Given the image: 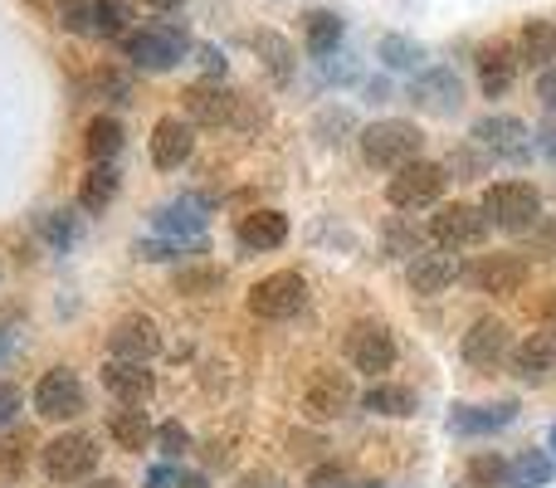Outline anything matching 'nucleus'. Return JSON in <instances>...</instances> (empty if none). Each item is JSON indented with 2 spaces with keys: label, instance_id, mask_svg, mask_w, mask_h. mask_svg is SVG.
<instances>
[{
  "label": "nucleus",
  "instance_id": "37",
  "mask_svg": "<svg viewBox=\"0 0 556 488\" xmlns=\"http://www.w3.org/2000/svg\"><path fill=\"white\" fill-rule=\"evenodd\" d=\"M503 479H508V464H503L498 454H473V460H469V484L473 488H493Z\"/></svg>",
  "mask_w": 556,
  "mask_h": 488
},
{
  "label": "nucleus",
  "instance_id": "6",
  "mask_svg": "<svg viewBox=\"0 0 556 488\" xmlns=\"http://www.w3.org/2000/svg\"><path fill=\"white\" fill-rule=\"evenodd\" d=\"M93 470H98V445L88 440V435L68 430V435H54V440L45 445V474L54 484H78Z\"/></svg>",
  "mask_w": 556,
  "mask_h": 488
},
{
  "label": "nucleus",
  "instance_id": "5",
  "mask_svg": "<svg viewBox=\"0 0 556 488\" xmlns=\"http://www.w3.org/2000/svg\"><path fill=\"white\" fill-rule=\"evenodd\" d=\"M303 303H307V278L293 274V268H278V274L260 278V284L250 288V313L254 317H269V323L293 317Z\"/></svg>",
  "mask_w": 556,
  "mask_h": 488
},
{
  "label": "nucleus",
  "instance_id": "44",
  "mask_svg": "<svg viewBox=\"0 0 556 488\" xmlns=\"http://www.w3.org/2000/svg\"><path fill=\"white\" fill-rule=\"evenodd\" d=\"M528 254H538V259H556V225H542L538 245H528Z\"/></svg>",
  "mask_w": 556,
  "mask_h": 488
},
{
  "label": "nucleus",
  "instance_id": "38",
  "mask_svg": "<svg viewBox=\"0 0 556 488\" xmlns=\"http://www.w3.org/2000/svg\"><path fill=\"white\" fill-rule=\"evenodd\" d=\"M25 450H29V435H10V440H0V474H5V479H15V474L25 470Z\"/></svg>",
  "mask_w": 556,
  "mask_h": 488
},
{
  "label": "nucleus",
  "instance_id": "11",
  "mask_svg": "<svg viewBox=\"0 0 556 488\" xmlns=\"http://www.w3.org/2000/svg\"><path fill=\"white\" fill-rule=\"evenodd\" d=\"M430 235H434V245H444V249L479 245L483 235H489V211H479V205H469V201H454L430 221Z\"/></svg>",
  "mask_w": 556,
  "mask_h": 488
},
{
  "label": "nucleus",
  "instance_id": "47",
  "mask_svg": "<svg viewBox=\"0 0 556 488\" xmlns=\"http://www.w3.org/2000/svg\"><path fill=\"white\" fill-rule=\"evenodd\" d=\"M240 488H278V479L269 470H254V474H244V479H240Z\"/></svg>",
  "mask_w": 556,
  "mask_h": 488
},
{
  "label": "nucleus",
  "instance_id": "20",
  "mask_svg": "<svg viewBox=\"0 0 556 488\" xmlns=\"http://www.w3.org/2000/svg\"><path fill=\"white\" fill-rule=\"evenodd\" d=\"M518 49L513 45H503V39H493V45H483L479 49V84H483V93L489 98H503L513 88V78H518Z\"/></svg>",
  "mask_w": 556,
  "mask_h": 488
},
{
  "label": "nucleus",
  "instance_id": "48",
  "mask_svg": "<svg viewBox=\"0 0 556 488\" xmlns=\"http://www.w3.org/2000/svg\"><path fill=\"white\" fill-rule=\"evenodd\" d=\"M147 488H176V474H172V470H152V479H147Z\"/></svg>",
  "mask_w": 556,
  "mask_h": 488
},
{
  "label": "nucleus",
  "instance_id": "4",
  "mask_svg": "<svg viewBox=\"0 0 556 488\" xmlns=\"http://www.w3.org/2000/svg\"><path fill=\"white\" fill-rule=\"evenodd\" d=\"M444 166L440 162H410V166H401V172L391 176V186H386V201L395 205V211H420V205H434L444 196Z\"/></svg>",
  "mask_w": 556,
  "mask_h": 488
},
{
  "label": "nucleus",
  "instance_id": "40",
  "mask_svg": "<svg viewBox=\"0 0 556 488\" xmlns=\"http://www.w3.org/2000/svg\"><path fill=\"white\" fill-rule=\"evenodd\" d=\"M59 20H64V29H74V35H98L93 29V5H84V0H64Z\"/></svg>",
  "mask_w": 556,
  "mask_h": 488
},
{
  "label": "nucleus",
  "instance_id": "9",
  "mask_svg": "<svg viewBox=\"0 0 556 488\" xmlns=\"http://www.w3.org/2000/svg\"><path fill=\"white\" fill-rule=\"evenodd\" d=\"M346 362L366 376H381L395 366V337L386 323H356L346 333Z\"/></svg>",
  "mask_w": 556,
  "mask_h": 488
},
{
  "label": "nucleus",
  "instance_id": "12",
  "mask_svg": "<svg viewBox=\"0 0 556 488\" xmlns=\"http://www.w3.org/2000/svg\"><path fill=\"white\" fill-rule=\"evenodd\" d=\"M473 142H479L483 152L503 157V162H528V157H532V137H528V127H522L518 117H508V113H498V117H479V123H473Z\"/></svg>",
  "mask_w": 556,
  "mask_h": 488
},
{
  "label": "nucleus",
  "instance_id": "21",
  "mask_svg": "<svg viewBox=\"0 0 556 488\" xmlns=\"http://www.w3.org/2000/svg\"><path fill=\"white\" fill-rule=\"evenodd\" d=\"M518 421V401H493V405H459L450 415V430L454 435H493L503 425Z\"/></svg>",
  "mask_w": 556,
  "mask_h": 488
},
{
  "label": "nucleus",
  "instance_id": "31",
  "mask_svg": "<svg viewBox=\"0 0 556 488\" xmlns=\"http://www.w3.org/2000/svg\"><path fill=\"white\" fill-rule=\"evenodd\" d=\"M522 59L538 68H552V59H556V25L552 20H528V25H522Z\"/></svg>",
  "mask_w": 556,
  "mask_h": 488
},
{
  "label": "nucleus",
  "instance_id": "16",
  "mask_svg": "<svg viewBox=\"0 0 556 488\" xmlns=\"http://www.w3.org/2000/svg\"><path fill=\"white\" fill-rule=\"evenodd\" d=\"M513 376L522 386H547L556 381V333H532L522 347H513Z\"/></svg>",
  "mask_w": 556,
  "mask_h": 488
},
{
  "label": "nucleus",
  "instance_id": "39",
  "mask_svg": "<svg viewBox=\"0 0 556 488\" xmlns=\"http://www.w3.org/2000/svg\"><path fill=\"white\" fill-rule=\"evenodd\" d=\"M156 445H162L166 460H181V454L191 450V435H186V425H181V421H166L162 430H156Z\"/></svg>",
  "mask_w": 556,
  "mask_h": 488
},
{
  "label": "nucleus",
  "instance_id": "42",
  "mask_svg": "<svg viewBox=\"0 0 556 488\" xmlns=\"http://www.w3.org/2000/svg\"><path fill=\"white\" fill-rule=\"evenodd\" d=\"M20 386H10V381H0V430H5V425H15V415H20Z\"/></svg>",
  "mask_w": 556,
  "mask_h": 488
},
{
  "label": "nucleus",
  "instance_id": "50",
  "mask_svg": "<svg viewBox=\"0 0 556 488\" xmlns=\"http://www.w3.org/2000/svg\"><path fill=\"white\" fill-rule=\"evenodd\" d=\"M176 488H205V479H201V474H181V479H176Z\"/></svg>",
  "mask_w": 556,
  "mask_h": 488
},
{
  "label": "nucleus",
  "instance_id": "49",
  "mask_svg": "<svg viewBox=\"0 0 556 488\" xmlns=\"http://www.w3.org/2000/svg\"><path fill=\"white\" fill-rule=\"evenodd\" d=\"M542 323H547L552 333H556V293H547V298H542Z\"/></svg>",
  "mask_w": 556,
  "mask_h": 488
},
{
  "label": "nucleus",
  "instance_id": "2",
  "mask_svg": "<svg viewBox=\"0 0 556 488\" xmlns=\"http://www.w3.org/2000/svg\"><path fill=\"white\" fill-rule=\"evenodd\" d=\"M186 49H191L186 29L166 25V20H147V25H137V29L123 35V54L132 59L137 68H147V74H166V68H176L186 59Z\"/></svg>",
  "mask_w": 556,
  "mask_h": 488
},
{
  "label": "nucleus",
  "instance_id": "25",
  "mask_svg": "<svg viewBox=\"0 0 556 488\" xmlns=\"http://www.w3.org/2000/svg\"><path fill=\"white\" fill-rule=\"evenodd\" d=\"M117 186H123L117 166L113 162H98L93 172L84 176V186H78V205H84V211H93V215H103L108 205L117 201Z\"/></svg>",
  "mask_w": 556,
  "mask_h": 488
},
{
  "label": "nucleus",
  "instance_id": "34",
  "mask_svg": "<svg viewBox=\"0 0 556 488\" xmlns=\"http://www.w3.org/2000/svg\"><path fill=\"white\" fill-rule=\"evenodd\" d=\"M220 288V268L215 264H191V268H176V293H191V298H201V293H215Z\"/></svg>",
  "mask_w": 556,
  "mask_h": 488
},
{
  "label": "nucleus",
  "instance_id": "41",
  "mask_svg": "<svg viewBox=\"0 0 556 488\" xmlns=\"http://www.w3.org/2000/svg\"><path fill=\"white\" fill-rule=\"evenodd\" d=\"M307 488H366L356 474H346V470H337V464H323V470L307 479Z\"/></svg>",
  "mask_w": 556,
  "mask_h": 488
},
{
  "label": "nucleus",
  "instance_id": "35",
  "mask_svg": "<svg viewBox=\"0 0 556 488\" xmlns=\"http://www.w3.org/2000/svg\"><path fill=\"white\" fill-rule=\"evenodd\" d=\"M39 235H45L54 249H68L74 245V235H78V225H74V215L68 211H45L39 215Z\"/></svg>",
  "mask_w": 556,
  "mask_h": 488
},
{
  "label": "nucleus",
  "instance_id": "53",
  "mask_svg": "<svg viewBox=\"0 0 556 488\" xmlns=\"http://www.w3.org/2000/svg\"><path fill=\"white\" fill-rule=\"evenodd\" d=\"M5 347H10V333H5V327H0V356H5Z\"/></svg>",
  "mask_w": 556,
  "mask_h": 488
},
{
  "label": "nucleus",
  "instance_id": "33",
  "mask_svg": "<svg viewBox=\"0 0 556 488\" xmlns=\"http://www.w3.org/2000/svg\"><path fill=\"white\" fill-rule=\"evenodd\" d=\"M93 29L108 39H123L132 29V5L127 0H93Z\"/></svg>",
  "mask_w": 556,
  "mask_h": 488
},
{
  "label": "nucleus",
  "instance_id": "17",
  "mask_svg": "<svg viewBox=\"0 0 556 488\" xmlns=\"http://www.w3.org/2000/svg\"><path fill=\"white\" fill-rule=\"evenodd\" d=\"M191 152H195V127L186 123V117H162V123L152 127V162L162 166V172L186 166Z\"/></svg>",
  "mask_w": 556,
  "mask_h": 488
},
{
  "label": "nucleus",
  "instance_id": "46",
  "mask_svg": "<svg viewBox=\"0 0 556 488\" xmlns=\"http://www.w3.org/2000/svg\"><path fill=\"white\" fill-rule=\"evenodd\" d=\"M201 64H205V74L211 78H225V54L215 45H201Z\"/></svg>",
  "mask_w": 556,
  "mask_h": 488
},
{
  "label": "nucleus",
  "instance_id": "30",
  "mask_svg": "<svg viewBox=\"0 0 556 488\" xmlns=\"http://www.w3.org/2000/svg\"><path fill=\"white\" fill-rule=\"evenodd\" d=\"M254 54L264 59V68L274 74V84H288V78H293V45H288L283 35L260 29V35H254Z\"/></svg>",
  "mask_w": 556,
  "mask_h": 488
},
{
  "label": "nucleus",
  "instance_id": "52",
  "mask_svg": "<svg viewBox=\"0 0 556 488\" xmlns=\"http://www.w3.org/2000/svg\"><path fill=\"white\" fill-rule=\"evenodd\" d=\"M88 488H123V484H117V479H93Z\"/></svg>",
  "mask_w": 556,
  "mask_h": 488
},
{
  "label": "nucleus",
  "instance_id": "10",
  "mask_svg": "<svg viewBox=\"0 0 556 488\" xmlns=\"http://www.w3.org/2000/svg\"><path fill=\"white\" fill-rule=\"evenodd\" d=\"M186 113L201 127H235V108H240V93L225 88L220 78H201V84L186 88Z\"/></svg>",
  "mask_w": 556,
  "mask_h": 488
},
{
  "label": "nucleus",
  "instance_id": "3",
  "mask_svg": "<svg viewBox=\"0 0 556 488\" xmlns=\"http://www.w3.org/2000/svg\"><path fill=\"white\" fill-rule=\"evenodd\" d=\"M483 211H489V221L503 225V230H532V225L542 221V196H538V186H528V182H498L483 196Z\"/></svg>",
  "mask_w": 556,
  "mask_h": 488
},
{
  "label": "nucleus",
  "instance_id": "32",
  "mask_svg": "<svg viewBox=\"0 0 556 488\" xmlns=\"http://www.w3.org/2000/svg\"><path fill=\"white\" fill-rule=\"evenodd\" d=\"M508 484L513 488H542V484H552V460L542 450H522L518 460L508 464Z\"/></svg>",
  "mask_w": 556,
  "mask_h": 488
},
{
  "label": "nucleus",
  "instance_id": "45",
  "mask_svg": "<svg viewBox=\"0 0 556 488\" xmlns=\"http://www.w3.org/2000/svg\"><path fill=\"white\" fill-rule=\"evenodd\" d=\"M538 98L556 113V64H552V68H542V78H538Z\"/></svg>",
  "mask_w": 556,
  "mask_h": 488
},
{
  "label": "nucleus",
  "instance_id": "14",
  "mask_svg": "<svg viewBox=\"0 0 556 488\" xmlns=\"http://www.w3.org/2000/svg\"><path fill=\"white\" fill-rule=\"evenodd\" d=\"M459 352H464V362H469V366H483V372H493V366H498L503 356L513 352L508 323H498V317H479V323L464 333Z\"/></svg>",
  "mask_w": 556,
  "mask_h": 488
},
{
  "label": "nucleus",
  "instance_id": "43",
  "mask_svg": "<svg viewBox=\"0 0 556 488\" xmlns=\"http://www.w3.org/2000/svg\"><path fill=\"white\" fill-rule=\"evenodd\" d=\"M386 240H391V254H415V249H420V235L405 230V225H391V230H386Z\"/></svg>",
  "mask_w": 556,
  "mask_h": 488
},
{
  "label": "nucleus",
  "instance_id": "54",
  "mask_svg": "<svg viewBox=\"0 0 556 488\" xmlns=\"http://www.w3.org/2000/svg\"><path fill=\"white\" fill-rule=\"evenodd\" d=\"M552 450H556V425H552Z\"/></svg>",
  "mask_w": 556,
  "mask_h": 488
},
{
  "label": "nucleus",
  "instance_id": "29",
  "mask_svg": "<svg viewBox=\"0 0 556 488\" xmlns=\"http://www.w3.org/2000/svg\"><path fill=\"white\" fill-rule=\"evenodd\" d=\"M362 405H366V411H371V415H391V421H405V415H415V405H420V401H415V391H410V386L376 381L371 391L362 396Z\"/></svg>",
  "mask_w": 556,
  "mask_h": 488
},
{
  "label": "nucleus",
  "instance_id": "23",
  "mask_svg": "<svg viewBox=\"0 0 556 488\" xmlns=\"http://www.w3.org/2000/svg\"><path fill=\"white\" fill-rule=\"evenodd\" d=\"M108 435L117 440V450H132V454L156 440V430H152V421H147L142 405H123V411L108 415Z\"/></svg>",
  "mask_w": 556,
  "mask_h": 488
},
{
  "label": "nucleus",
  "instance_id": "8",
  "mask_svg": "<svg viewBox=\"0 0 556 488\" xmlns=\"http://www.w3.org/2000/svg\"><path fill=\"white\" fill-rule=\"evenodd\" d=\"M352 401H356L352 376L323 366V372H313V381H307V391H303V415L313 425H327V421H337V415H346Z\"/></svg>",
  "mask_w": 556,
  "mask_h": 488
},
{
  "label": "nucleus",
  "instance_id": "1",
  "mask_svg": "<svg viewBox=\"0 0 556 488\" xmlns=\"http://www.w3.org/2000/svg\"><path fill=\"white\" fill-rule=\"evenodd\" d=\"M420 147L425 133L415 123H405V117H381V123H371L362 133V157L376 172H401V166L420 162Z\"/></svg>",
  "mask_w": 556,
  "mask_h": 488
},
{
  "label": "nucleus",
  "instance_id": "27",
  "mask_svg": "<svg viewBox=\"0 0 556 488\" xmlns=\"http://www.w3.org/2000/svg\"><path fill=\"white\" fill-rule=\"evenodd\" d=\"M152 225H156L162 235H201V225H205V205L195 201V196H181V201L162 205V211L152 215Z\"/></svg>",
  "mask_w": 556,
  "mask_h": 488
},
{
  "label": "nucleus",
  "instance_id": "28",
  "mask_svg": "<svg viewBox=\"0 0 556 488\" xmlns=\"http://www.w3.org/2000/svg\"><path fill=\"white\" fill-rule=\"evenodd\" d=\"M84 152H88V162H113L117 152H123V123H117L113 113H98L93 123H88V133H84Z\"/></svg>",
  "mask_w": 556,
  "mask_h": 488
},
{
  "label": "nucleus",
  "instance_id": "15",
  "mask_svg": "<svg viewBox=\"0 0 556 488\" xmlns=\"http://www.w3.org/2000/svg\"><path fill=\"white\" fill-rule=\"evenodd\" d=\"M532 264L522 254H483L479 264L469 268V284L479 288V293H518L522 284H528Z\"/></svg>",
  "mask_w": 556,
  "mask_h": 488
},
{
  "label": "nucleus",
  "instance_id": "13",
  "mask_svg": "<svg viewBox=\"0 0 556 488\" xmlns=\"http://www.w3.org/2000/svg\"><path fill=\"white\" fill-rule=\"evenodd\" d=\"M108 347H113L117 362H152V356L162 352V333H156L152 317L127 313V317H117V323H113Z\"/></svg>",
  "mask_w": 556,
  "mask_h": 488
},
{
  "label": "nucleus",
  "instance_id": "36",
  "mask_svg": "<svg viewBox=\"0 0 556 488\" xmlns=\"http://www.w3.org/2000/svg\"><path fill=\"white\" fill-rule=\"evenodd\" d=\"M381 59H386V64H391V68H415V64H420V59H425V49L415 45V39L386 35V39H381Z\"/></svg>",
  "mask_w": 556,
  "mask_h": 488
},
{
  "label": "nucleus",
  "instance_id": "7",
  "mask_svg": "<svg viewBox=\"0 0 556 488\" xmlns=\"http://www.w3.org/2000/svg\"><path fill=\"white\" fill-rule=\"evenodd\" d=\"M88 396H84V381H78L68 366H54V372L39 376L35 386V411L45 415V421H74V415H84Z\"/></svg>",
  "mask_w": 556,
  "mask_h": 488
},
{
  "label": "nucleus",
  "instance_id": "19",
  "mask_svg": "<svg viewBox=\"0 0 556 488\" xmlns=\"http://www.w3.org/2000/svg\"><path fill=\"white\" fill-rule=\"evenodd\" d=\"M103 386L117 396L123 405H147L152 401V391H156V376L147 372V362H108L103 366Z\"/></svg>",
  "mask_w": 556,
  "mask_h": 488
},
{
  "label": "nucleus",
  "instance_id": "22",
  "mask_svg": "<svg viewBox=\"0 0 556 488\" xmlns=\"http://www.w3.org/2000/svg\"><path fill=\"white\" fill-rule=\"evenodd\" d=\"M459 278V264H454V254H415L410 259V288L415 293H444V288Z\"/></svg>",
  "mask_w": 556,
  "mask_h": 488
},
{
  "label": "nucleus",
  "instance_id": "26",
  "mask_svg": "<svg viewBox=\"0 0 556 488\" xmlns=\"http://www.w3.org/2000/svg\"><path fill=\"white\" fill-rule=\"evenodd\" d=\"M303 39H307V54H317V59L337 54V45H342V20H337V10H307Z\"/></svg>",
  "mask_w": 556,
  "mask_h": 488
},
{
  "label": "nucleus",
  "instance_id": "51",
  "mask_svg": "<svg viewBox=\"0 0 556 488\" xmlns=\"http://www.w3.org/2000/svg\"><path fill=\"white\" fill-rule=\"evenodd\" d=\"M152 10H181V0H147Z\"/></svg>",
  "mask_w": 556,
  "mask_h": 488
},
{
  "label": "nucleus",
  "instance_id": "24",
  "mask_svg": "<svg viewBox=\"0 0 556 488\" xmlns=\"http://www.w3.org/2000/svg\"><path fill=\"white\" fill-rule=\"evenodd\" d=\"M240 245L244 249H278L288 240V221L278 211H250V215H240Z\"/></svg>",
  "mask_w": 556,
  "mask_h": 488
},
{
  "label": "nucleus",
  "instance_id": "18",
  "mask_svg": "<svg viewBox=\"0 0 556 488\" xmlns=\"http://www.w3.org/2000/svg\"><path fill=\"white\" fill-rule=\"evenodd\" d=\"M410 98L425 108V113H440V117H450V113H459V103H464V88H459V78H454V68H430V74H420V78H415Z\"/></svg>",
  "mask_w": 556,
  "mask_h": 488
}]
</instances>
